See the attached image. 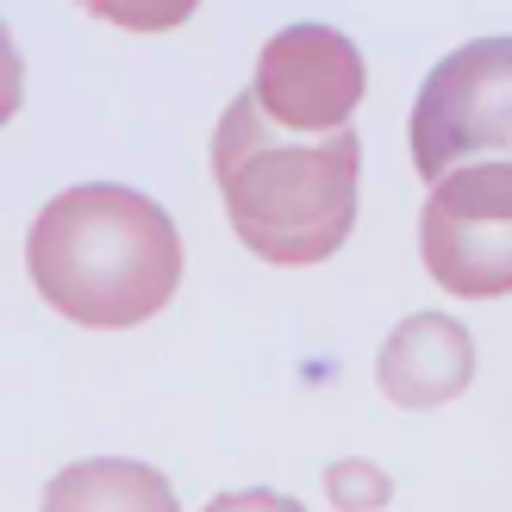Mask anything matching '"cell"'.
Returning a JSON list of instances; mask_svg holds the SVG:
<instances>
[{"label": "cell", "instance_id": "6da1fadb", "mask_svg": "<svg viewBox=\"0 0 512 512\" xmlns=\"http://www.w3.org/2000/svg\"><path fill=\"white\" fill-rule=\"evenodd\" d=\"M213 175L244 250L281 269H306L338 256L356 225L363 138L350 125L288 132L244 88L213 132Z\"/></svg>", "mask_w": 512, "mask_h": 512}, {"label": "cell", "instance_id": "7a4b0ae2", "mask_svg": "<svg viewBox=\"0 0 512 512\" xmlns=\"http://www.w3.org/2000/svg\"><path fill=\"white\" fill-rule=\"evenodd\" d=\"M25 269L63 319L119 331L169 306L182 281V232L150 194L125 182H82L32 219Z\"/></svg>", "mask_w": 512, "mask_h": 512}, {"label": "cell", "instance_id": "3957f363", "mask_svg": "<svg viewBox=\"0 0 512 512\" xmlns=\"http://www.w3.org/2000/svg\"><path fill=\"white\" fill-rule=\"evenodd\" d=\"M419 256L438 288L463 300L512 294V169L506 157H475L431 175L419 207Z\"/></svg>", "mask_w": 512, "mask_h": 512}, {"label": "cell", "instance_id": "277c9868", "mask_svg": "<svg viewBox=\"0 0 512 512\" xmlns=\"http://www.w3.org/2000/svg\"><path fill=\"white\" fill-rule=\"evenodd\" d=\"M413 169L444 175L475 157H506L512 144V38H475L425 75V88L406 119Z\"/></svg>", "mask_w": 512, "mask_h": 512}, {"label": "cell", "instance_id": "5b68a950", "mask_svg": "<svg viewBox=\"0 0 512 512\" xmlns=\"http://www.w3.org/2000/svg\"><path fill=\"white\" fill-rule=\"evenodd\" d=\"M369 88V63L363 50L350 44V32L338 25H288L263 44L256 57V107L288 132H331V125H350L356 100Z\"/></svg>", "mask_w": 512, "mask_h": 512}, {"label": "cell", "instance_id": "8992f818", "mask_svg": "<svg viewBox=\"0 0 512 512\" xmlns=\"http://www.w3.org/2000/svg\"><path fill=\"white\" fill-rule=\"evenodd\" d=\"M375 381L406 413H431L475 381V338L444 313H413L400 331H388L375 356Z\"/></svg>", "mask_w": 512, "mask_h": 512}, {"label": "cell", "instance_id": "52a82bcc", "mask_svg": "<svg viewBox=\"0 0 512 512\" xmlns=\"http://www.w3.org/2000/svg\"><path fill=\"white\" fill-rule=\"evenodd\" d=\"M44 506H57V512H69V506H119V512L144 506V512H163V506H175V494H169V481L150 469V463L88 456V463H69L57 481H50Z\"/></svg>", "mask_w": 512, "mask_h": 512}, {"label": "cell", "instance_id": "ba28073f", "mask_svg": "<svg viewBox=\"0 0 512 512\" xmlns=\"http://www.w3.org/2000/svg\"><path fill=\"white\" fill-rule=\"evenodd\" d=\"M75 7L107 25H125V32H175L200 0H75Z\"/></svg>", "mask_w": 512, "mask_h": 512}, {"label": "cell", "instance_id": "9c48e42d", "mask_svg": "<svg viewBox=\"0 0 512 512\" xmlns=\"http://www.w3.org/2000/svg\"><path fill=\"white\" fill-rule=\"evenodd\" d=\"M388 469L381 463H363V456H338L325 469V500L331 506H388Z\"/></svg>", "mask_w": 512, "mask_h": 512}, {"label": "cell", "instance_id": "30bf717a", "mask_svg": "<svg viewBox=\"0 0 512 512\" xmlns=\"http://www.w3.org/2000/svg\"><path fill=\"white\" fill-rule=\"evenodd\" d=\"M19 100H25V57H19L13 32L0 25V125L19 113Z\"/></svg>", "mask_w": 512, "mask_h": 512}, {"label": "cell", "instance_id": "8fae6325", "mask_svg": "<svg viewBox=\"0 0 512 512\" xmlns=\"http://www.w3.org/2000/svg\"><path fill=\"white\" fill-rule=\"evenodd\" d=\"M213 506H300L294 494H219Z\"/></svg>", "mask_w": 512, "mask_h": 512}]
</instances>
